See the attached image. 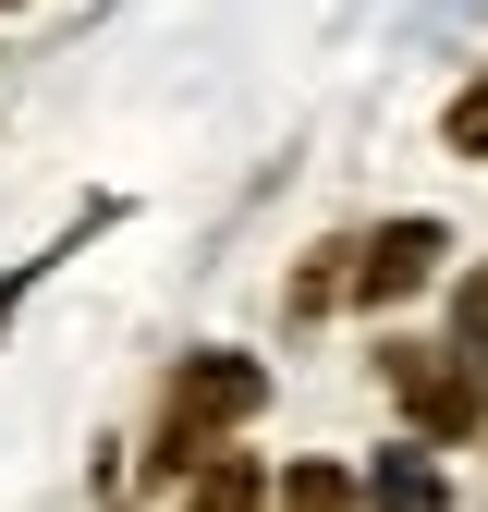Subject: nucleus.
<instances>
[{
    "mask_svg": "<svg viewBox=\"0 0 488 512\" xmlns=\"http://www.w3.org/2000/svg\"><path fill=\"white\" fill-rule=\"evenodd\" d=\"M440 256H452V244L427 232V220H391L379 244H366V269H354V293H366V305H403V293H415L427 269H440Z\"/></svg>",
    "mask_w": 488,
    "mask_h": 512,
    "instance_id": "nucleus-3",
    "label": "nucleus"
},
{
    "mask_svg": "<svg viewBox=\"0 0 488 512\" xmlns=\"http://www.w3.org/2000/svg\"><path fill=\"white\" fill-rule=\"evenodd\" d=\"M281 512H354V476H342V464H293Z\"/></svg>",
    "mask_w": 488,
    "mask_h": 512,
    "instance_id": "nucleus-4",
    "label": "nucleus"
},
{
    "mask_svg": "<svg viewBox=\"0 0 488 512\" xmlns=\"http://www.w3.org/2000/svg\"><path fill=\"white\" fill-rule=\"evenodd\" d=\"M440 135H452V159H488V74L452 98V122H440Z\"/></svg>",
    "mask_w": 488,
    "mask_h": 512,
    "instance_id": "nucleus-5",
    "label": "nucleus"
},
{
    "mask_svg": "<svg viewBox=\"0 0 488 512\" xmlns=\"http://www.w3.org/2000/svg\"><path fill=\"white\" fill-rule=\"evenodd\" d=\"M391 391H403V415H415L427 439H464V427L488 415V342H452V354L403 342V354H391Z\"/></svg>",
    "mask_w": 488,
    "mask_h": 512,
    "instance_id": "nucleus-2",
    "label": "nucleus"
},
{
    "mask_svg": "<svg viewBox=\"0 0 488 512\" xmlns=\"http://www.w3.org/2000/svg\"><path fill=\"white\" fill-rule=\"evenodd\" d=\"M269 403V378L244 366V354H183L171 366V403H159V476H208L220 464V439Z\"/></svg>",
    "mask_w": 488,
    "mask_h": 512,
    "instance_id": "nucleus-1",
    "label": "nucleus"
}]
</instances>
